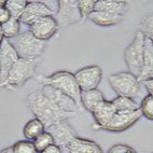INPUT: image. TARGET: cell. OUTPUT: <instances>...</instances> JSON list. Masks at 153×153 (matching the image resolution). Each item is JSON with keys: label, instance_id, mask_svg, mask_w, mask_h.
<instances>
[{"label": "cell", "instance_id": "obj_1", "mask_svg": "<svg viewBox=\"0 0 153 153\" xmlns=\"http://www.w3.org/2000/svg\"><path fill=\"white\" fill-rule=\"evenodd\" d=\"M27 105L29 111L36 119L41 121L45 128L62 121H68L76 115V112H66L58 109L41 93L40 90L33 91L27 96Z\"/></svg>", "mask_w": 153, "mask_h": 153}, {"label": "cell", "instance_id": "obj_2", "mask_svg": "<svg viewBox=\"0 0 153 153\" xmlns=\"http://www.w3.org/2000/svg\"><path fill=\"white\" fill-rule=\"evenodd\" d=\"M37 79L42 84L50 85L56 90L63 92L69 96L78 106L80 105V97H81V88L76 82L74 74L67 70L56 71L51 76H40Z\"/></svg>", "mask_w": 153, "mask_h": 153}, {"label": "cell", "instance_id": "obj_3", "mask_svg": "<svg viewBox=\"0 0 153 153\" xmlns=\"http://www.w3.org/2000/svg\"><path fill=\"white\" fill-rule=\"evenodd\" d=\"M16 51L19 58L38 60L47 49V42L39 40L29 30L19 33L15 38L8 40Z\"/></svg>", "mask_w": 153, "mask_h": 153}, {"label": "cell", "instance_id": "obj_4", "mask_svg": "<svg viewBox=\"0 0 153 153\" xmlns=\"http://www.w3.org/2000/svg\"><path fill=\"white\" fill-rule=\"evenodd\" d=\"M37 65H38V60L19 58V60L11 68L7 79L0 83V88L13 90L24 85L28 80L33 76L37 69Z\"/></svg>", "mask_w": 153, "mask_h": 153}, {"label": "cell", "instance_id": "obj_5", "mask_svg": "<svg viewBox=\"0 0 153 153\" xmlns=\"http://www.w3.org/2000/svg\"><path fill=\"white\" fill-rule=\"evenodd\" d=\"M108 82L118 96H124L135 99L140 94L141 82L138 76L129 71H121L118 74H110Z\"/></svg>", "mask_w": 153, "mask_h": 153}, {"label": "cell", "instance_id": "obj_6", "mask_svg": "<svg viewBox=\"0 0 153 153\" xmlns=\"http://www.w3.org/2000/svg\"><path fill=\"white\" fill-rule=\"evenodd\" d=\"M145 35L138 30L135 33L133 41L126 47L124 51V62L129 72L139 76L143 58V49H145Z\"/></svg>", "mask_w": 153, "mask_h": 153}, {"label": "cell", "instance_id": "obj_7", "mask_svg": "<svg viewBox=\"0 0 153 153\" xmlns=\"http://www.w3.org/2000/svg\"><path fill=\"white\" fill-rule=\"evenodd\" d=\"M54 17L59 27H68L81 23L78 0H58V9Z\"/></svg>", "mask_w": 153, "mask_h": 153}, {"label": "cell", "instance_id": "obj_8", "mask_svg": "<svg viewBox=\"0 0 153 153\" xmlns=\"http://www.w3.org/2000/svg\"><path fill=\"white\" fill-rule=\"evenodd\" d=\"M74 76L81 91L95 90L102 79V69L98 65H90L76 70Z\"/></svg>", "mask_w": 153, "mask_h": 153}, {"label": "cell", "instance_id": "obj_9", "mask_svg": "<svg viewBox=\"0 0 153 153\" xmlns=\"http://www.w3.org/2000/svg\"><path fill=\"white\" fill-rule=\"evenodd\" d=\"M141 117L140 110L131 112H117L112 120L110 121V123L105 126L101 131H111V133L125 131L126 129L131 128V126L135 125L141 119Z\"/></svg>", "mask_w": 153, "mask_h": 153}, {"label": "cell", "instance_id": "obj_10", "mask_svg": "<svg viewBox=\"0 0 153 153\" xmlns=\"http://www.w3.org/2000/svg\"><path fill=\"white\" fill-rule=\"evenodd\" d=\"M58 29H59V26L56 19L51 15L42 17L29 26L30 33L37 39L44 42H48L50 39H52L57 33Z\"/></svg>", "mask_w": 153, "mask_h": 153}, {"label": "cell", "instance_id": "obj_11", "mask_svg": "<svg viewBox=\"0 0 153 153\" xmlns=\"http://www.w3.org/2000/svg\"><path fill=\"white\" fill-rule=\"evenodd\" d=\"M47 131L52 135L54 143L62 149L63 153L69 143L76 137V131L71 126V124L68 123V121H62L59 123L54 124L48 127Z\"/></svg>", "mask_w": 153, "mask_h": 153}, {"label": "cell", "instance_id": "obj_12", "mask_svg": "<svg viewBox=\"0 0 153 153\" xmlns=\"http://www.w3.org/2000/svg\"><path fill=\"white\" fill-rule=\"evenodd\" d=\"M39 90L41 91V93L43 94L48 99H49L53 105L57 107L58 109L63 110L66 112H76V108L78 105L74 102L72 99L64 94L63 92L56 90V88L50 86V85L42 84V86Z\"/></svg>", "mask_w": 153, "mask_h": 153}, {"label": "cell", "instance_id": "obj_13", "mask_svg": "<svg viewBox=\"0 0 153 153\" xmlns=\"http://www.w3.org/2000/svg\"><path fill=\"white\" fill-rule=\"evenodd\" d=\"M50 15L54 16V13L42 1L33 0V1L27 2V6H26L22 16L19 19V22L27 25V26H30L36 21H38L44 16H50Z\"/></svg>", "mask_w": 153, "mask_h": 153}, {"label": "cell", "instance_id": "obj_14", "mask_svg": "<svg viewBox=\"0 0 153 153\" xmlns=\"http://www.w3.org/2000/svg\"><path fill=\"white\" fill-rule=\"evenodd\" d=\"M19 56L17 55L16 51L12 47V44L4 39L0 47V83L3 82L7 79L9 72L14 64L19 60Z\"/></svg>", "mask_w": 153, "mask_h": 153}, {"label": "cell", "instance_id": "obj_15", "mask_svg": "<svg viewBox=\"0 0 153 153\" xmlns=\"http://www.w3.org/2000/svg\"><path fill=\"white\" fill-rule=\"evenodd\" d=\"M117 113L114 107L112 105L111 100H105L99 104L95 109L92 111L94 121H95L96 129H102L105 126L110 123V121Z\"/></svg>", "mask_w": 153, "mask_h": 153}, {"label": "cell", "instance_id": "obj_16", "mask_svg": "<svg viewBox=\"0 0 153 153\" xmlns=\"http://www.w3.org/2000/svg\"><path fill=\"white\" fill-rule=\"evenodd\" d=\"M64 153H104L102 149L97 142L90 139H85L76 136L69 146L66 148Z\"/></svg>", "mask_w": 153, "mask_h": 153}, {"label": "cell", "instance_id": "obj_17", "mask_svg": "<svg viewBox=\"0 0 153 153\" xmlns=\"http://www.w3.org/2000/svg\"><path fill=\"white\" fill-rule=\"evenodd\" d=\"M138 79L140 82L153 79V41L147 37L145 39L141 71H140Z\"/></svg>", "mask_w": 153, "mask_h": 153}, {"label": "cell", "instance_id": "obj_18", "mask_svg": "<svg viewBox=\"0 0 153 153\" xmlns=\"http://www.w3.org/2000/svg\"><path fill=\"white\" fill-rule=\"evenodd\" d=\"M95 10L124 16L128 10V3L123 0H96Z\"/></svg>", "mask_w": 153, "mask_h": 153}, {"label": "cell", "instance_id": "obj_19", "mask_svg": "<svg viewBox=\"0 0 153 153\" xmlns=\"http://www.w3.org/2000/svg\"><path fill=\"white\" fill-rule=\"evenodd\" d=\"M88 19L97 26H100V27H110V26H115V25L121 24L123 22L124 16L95 10L88 16Z\"/></svg>", "mask_w": 153, "mask_h": 153}, {"label": "cell", "instance_id": "obj_20", "mask_svg": "<svg viewBox=\"0 0 153 153\" xmlns=\"http://www.w3.org/2000/svg\"><path fill=\"white\" fill-rule=\"evenodd\" d=\"M105 96L102 95L98 88L90 91H82L81 92V97H80V104L82 105L86 111L91 112L95 109L96 107L102 101H105Z\"/></svg>", "mask_w": 153, "mask_h": 153}, {"label": "cell", "instance_id": "obj_21", "mask_svg": "<svg viewBox=\"0 0 153 153\" xmlns=\"http://www.w3.org/2000/svg\"><path fill=\"white\" fill-rule=\"evenodd\" d=\"M43 131H45V126L43 125V123L41 121H39L38 119L33 118L25 124L24 128H23V135H24L26 140L33 141Z\"/></svg>", "mask_w": 153, "mask_h": 153}, {"label": "cell", "instance_id": "obj_22", "mask_svg": "<svg viewBox=\"0 0 153 153\" xmlns=\"http://www.w3.org/2000/svg\"><path fill=\"white\" fill-rule=\"evenodd\" d=\"M111 102L117 112H131L139 110V105L137 104V101L129 97L117 96L114 99H112Z\"/></svg>", "mask_w": 153, "mask_h": 153}, {"label": "cell", "instance_id": "obj_23", "mask_svg": "<svg viewBox=\"0 0 153 153\" xmlns=\"http://www.w3.org/2000/svg\"><path fill=\"white\" fill-rule=\"evenodd\" d=\"M1 30H2L3 38L6 40H11V39L15 38L16 36L19 35V30H21L19 19L11 17L8 22L1 25Z\"/></svg>", "mask_w": 153, "mask_h": 153}, {"label": "cell", "instance_id": "obj_24", "mask_svg": "<svg viewBox=\"0 0 153 153\" xmlns=\"http://www.w3.org/2000/svg\"><path fill=\"white\" fill-rule=\"evenodd\" d=\"M27 2L28 1H26V0H7L4 7L9 11L11 17L19 19L25 8L27 6Z\"/></svg>", "mask_w": 153, "mask_h": 153}, {"label": "cell", "instance_id": "obj_25", "mask_svg": "<svg viewBox=\"0 0 153 153\" xmlns=\"http://www.w3.org/2000/svg\"><path fill=\"white\" fill-rule=\"evenodd\" d=\"M96 0H78V8H79L81 23L88 19V16L95 11Z\"/></svg>", "mask_w": 153, "mask_h": 153}, {"label": "cell", "instance_id": "obj_26", "mask_svg": "<svg viewBox=\"0 0 153 153\" xmlns=\"http://www.w3.org/2000/svg\"><path fill=\"white\" fill-rule=\"evenodd\" d=\"M33 142V145H35L36 149L40 153V152H42L44 149H47L48 147L54 145V139H53L52 135L45 129V131H43L40 136L37 137Z\"/></svg>", "mask_w": 153, "mask_h": 153}, {"label": "cell", "instance_id": "obj_27", "mask_svg": "<svg viewBox=\"0 0 153 153\" xmlns=\"http://www.w3.org/2000/svg\"><path fill=\"white\" fill-rule=\"evenodd\" d=\"M139 30L145 35V37L153 41V12L148 13L142 17V19L140 21Z\"/></svg>", "mask_w": 153, "mask_h": 153}, {"label": "cell", "instance_id": "obj_28", "mask_svg": "<svg viewBox=\"0 0 153 153\" xmlns=\"http://www.w3.org/2000/svg\"><path fill=\"white\" fill-rule=\"evenodd\" d=\"M139 110L141 115L150 121H153V95L148 94L141 100L139 105Z\"/></svg>", "mask_w": 153, "mask_h": 153}, {"label": "cell", "instance_id": "obj_29", "mask_svg": "<svg viewBox=\"0 0 153 153\" xmlns=\"http://www.w3.org/2000/svg\"><path fill=\"white\" fill-rule=\"evenodd\" d=\"M12 147H13L15 153H39L38 150L36 149L33 142L26 139L19 140Z\"/></svg>", "mask_w": 153, "mask_h": 153}, {"label": "cell", "instance_id": "obj_30", "mask_svg": "<svg viewBox=\"0 0 153 153\" xmlns=\"http://www.w3.org/2000/svg\"><path fill=\"white\" fill-rule=\"evenodd\" d=\"M107 153H138L134 148L125 143H117L112 146Z\"/></svg>", "mask_w": 153, "mask_h": 153}, {"label": "cell", "instance_id": "obj_31", "mask_svg": "<svg viewBox=\"0 0 153 153\" xmlns=\"http://www.w3.org/2000/svg\"><path fill=\"white\" fill-rule=\"evenodd\" d=\"M10 19H11V15H10L8 10H7V8L6 7H1L0 8V26L8 22Z\"/></svg>", "mask_w": 153, "mask_h": 153}, {"label": "cell", "instance_id": "obj_32", "mask_svg": "<svg viewBox=\"0 0 153 153\" xmlns=\"http://www.w3.org/2000/svg\"><path fill=\"white\" fill-rule=\"evenodd\" d=\"M40 153H63V151H62V149H60L57 145L54 143V145L48 147L47 149H44V150Z\"/></svg>", "mask_w": 153, "mask_h": 153}, {"label": "cell", "instance_id": "obj_33", "mask_svg": "<svg viewBox=\"0 0 153 153\" xmlns=\"http://www.w3.org/2000/svg\"><path fill=\"white\" fill-rule=\"evenodd\" d=\"M141 84L146 88V90L148 91V93L150 94V95H153V79L142 81Z\"/></svg>", "mask_w": 153, "mask_h": 153}, {"label": "cell", "instance_id": "obj_34", "mask_svg": "<svg viewBox=\"0 0 153 153\" xmlns=\"http://www.w3.org/2000/svg\"><path fill=\"white\" fill-rule=\"evenodd\" d=\"M0 153H15L13 150V147H9V148H4L2 150L0 151Z\"/></svg>", "mask_w": 153, "mask_h": 153}, {"label": "cell", "instance_id": "obj_35", "mask_svg": "<svg viewBox=\"0 0 153 153\" xmlns=\"http://www.w3.org/2000/svg\"><path fill=\"white\" fill-rule=\"evenodd\" d=\"M3 41H4V38H3L2 30H1V26H0V47H1V44H2Z\"/></svg>", "mask_w": 153, "mask_h": 153}, {"label": "cell", "instance_id": "obj_36", "mask_svg": "<svg viewBox=\"0 0 153 153\" xmlns=\"http://www.w3.org/2000/svg\"><path fill=\"white\" fill-rule=\"evenodd\" d=\"M4 6H6V1H4V0H0V8Z\"/></svg>", "mask_w": 153, "mask_h": 153}, {"label": "cell", "instance_id": "obj_37", "mask_svg": "<svg viewBox=\"0 0 153 153\" xmlns=\"http://www.w3.org/2000/svg\"><path fill=\"white\" fill-rule=\"evenodd\" d=\"M0 68H1V65H0Z\"/></svg>", "mask_w": 153, "mask_h": 153}, {"label": "cell", "instance_id": "obj_38", "mask_svg": "<svg viewBox=\"0 0 153 153\" xmlns=\"http://www.w3.org/2000/svg\"><path fill=\"white\" fill-rule=\"evenodd\" d=\"M151 153H153V152H151Z\"/></svg>", "mask_w": 153, "mask_h": 153}]
</instances>
